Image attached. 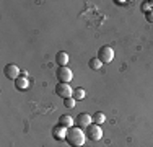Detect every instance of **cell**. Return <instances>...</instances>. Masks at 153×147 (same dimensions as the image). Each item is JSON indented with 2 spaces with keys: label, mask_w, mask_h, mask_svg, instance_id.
<instances>
[{
  "label": "cell",
  "mask_w": 153,
  "mask_h": 147,
  "mask_svg": "<svg viewBox=\"0 0 153 147\" xmlns=\"http://www.w3.org/2000/svg\"><path fill=\"white\" fill-rule=\"evenodd\" d=\"M67 144L70 147H83L86 141V132H83L82 128L78 126H74L67 131V137H65Z\"/></svg>",
  "instance_id": "6da1fadb"
},
{
  "label": "cell",
  "mask_w": 153,
  "mask_h": 147,
  "mask_svg": "<svg viewBox=\"0 0 153 147\" xmlns=\"http://www.w3.org/2000/svg\"><path fill=\"white\" fill-rule=\"evenodd\" d=\"M98 59H100L103 64H109V62L114 59V51H112V47H109V46L100 47V51H98Z\"/></svg>",
  "instance_id": "7a4b0ae2"
},
{
  "label": "cell",
  "mask_w": 153,
  "mask_h": 147,
  "mask_svg": "<svg viewBox=\"0 0 153 147\" xmlns=\"http://www.w3.org/2000/svg\"><path fill=\"white\" fill-rule=\"evenodd\" d=\"M56 77L57 80H59L60 83H68L72 79H74V72H72V69L68 67H59L56 72Z\"/></svg>",
  "instance_id": "3957f363"
},
{
  "label": "cell",
  "mask_w": 153,
  "mask_h": 147,
  "mask_svg": "<svg viewBox=\"0 0 153 147\" xmlns=\"http://www.w3.org/2000/svg\"><path fill=\"white\" fill-rule=\"evenodd\" d=\"M86 137L91 139V141H100L101 137H103V129H101V126H98V124H90L88 128H86Z\"/></svg>",
  "instance_id": "277c9868"
},
{
  "label": "cell",
  "mask_w": 153,
  "mask_h": 147,
  "mask_svg": "<svg viewBox=\"0 0 153 147\" xmlns=\"http://www.w3.org/2000/svg\"><path fill=\"white\" fill-rule=\"evenodd\" d=\"M56 95H59L60 98H70V97H74V90H72V87H70V83H57V87H56Z\"/></svg>",
  "instance_id": "5b68a950"
},
{
  "label": "cell",
  "mask_w": 153,
  "mask_h": 147,
  "mask_svg": "<svg viewBox=\"0 0 153 147\" xmlns=\"http://www.w3.org/2000/svg\"><path fill=\"white\" fill-rule=\"evenodd\" d=\"M75 123H76V126L78 128H88L90 124H93V116L91 115H88V113H80V115H76L75 118Z\"/></svg>",
  "instance_id": "8992f818"
},
{
  "label": "cell",
  "mask_w": 153,
  "mask_h": 147,
  "mask_svg": "<svg viewBox=\"0 0 153 147\" xmlns=\"http://www.w3.org/2000/svg\"><path fill=\"white\" fill-rule=\"evenodd\" d=\"M5 77L7 79H12V80H16L18 77H20V69H18V65H15V64L5 65Z\"/></svg>",
  "instance_id": "52a82bcc"
},
{
  "label": "cell",
  "mask_w": 153,
  "mask_h": 147,
  "mask_svg": "<svg viewBox=\"0 0 153 147\" xmlns=\"http://www.w3.org/2000/svg\"><path fill=\"white\" fill-rule=\"evenodd\" d=\"M67 128L60 126V124H57L56 128L52 129V136L54 139H57V141H65V137H67Z\"/></svg>",
  "instance_id": "ba28073f"
},
{
  "label": "cell",
  "mask_w": 153,
  "mask_h": 147,
  "mask_svg": "<svg viewBox=\"0 0 153 147\" xmlns=\"http://www.w3.org/2000/svg\"><path fill=\"white\" fill-rule=\"evenodd\" d=\"M74 123H75V119L70 115H62L59 118V124H60V126H64V128H67V129L74 128Z\"/></svg>",
  "instance_id": "9c48e42d"
},
{
  "label": "cell",
  "mask_w": 153,
  "mask_h": 147,
  "mask_svg": "<svg viewBox=\"0 0 153 147\" xmlns=\"http://www.w3.org/2000/svg\"><path fill=\"white\" fill-rule=\"evenodd\" d=\"M68 61H70V57H68V54H67V52H64V51L57 52V56H56V62L59 64V67H67Z\"/></svg>",
  "instance_id": "30bf717a"
},
{
  "label": "cell",
  "mask_w": 153,
  "mask_h": 147,
  "mask_svg": "<svg viewBox=\"0 0 153 147\" xmlns=\"http://www.w3.org/2000/svg\"><path fill=\"white\" fill-rule=\"evenodd\" d=\"M15 87H16V90L23 92V90H26V88L30 87V80H28L26 77H18V79L15 80Z\"/></svg>",
  "instance_id": "8fae6325"
},
{
  "label": "cell",
  "mask_w": 153,
  "mask_h": 147,
  "mask_svg": "<svg viewBox=\"0 0 153 147\" xmlns=\"http://www.w3.org/2000/svg\"><path fill=\"white\" fill-rule=\"evenodd\" d=\"M106 121V116H104V113H101V111H96L93 115V123L94 124H98V126H101V124Z\"/></svg>",
  "instance_id": "7c38bea8"
},
{
  "label": "cell",
  "mask_w": 153,
  "mask_h": 147,
  "mask_svg": "<svg viewBox=\"0 0 153 147\" xmlns=\"http://www.w3.org/2000/svg\"><path fill=\"white\" fill-rule=\"evenodd\" d=\"M101 64H103V62H101L98 57H93V59H90V62H88L90 69H93V70H100V69H101Z\"/></svg>",
  "instance_id": "4fadbf2b"
},
{
  "label": "cell",
  "mask_w": 153,
  "mask_h": 147,
  "mask_svg": "<svg viewBox=\"0 0 153 147\" xmlns=\"http://www.w3.org/2000/svg\"><path fill=\"white\" fill-rule=\"evenodd\" d=\"M85 90H83V88H75V92H74V98L76 101H80V100H83V98H85Z\"/></svg>",
  "instance_id": "5bb4252c"
},
{
  "label": "cell",
  "mask_w": 153,
  "mask_h": 147,
  "mask_svg": "<svg viewBox=\"0 0 153 147\" xmlns=\"http://www.w3.org/2000/svg\"><path fill=\"white\" fill-rule=\"evenodd\" d=\"M75 103H76V100L74 97H70V98H65L64 100V106L68 108V110H72V108H75Z\"/></svg>",
  "instance_id": "9a60e30c"
},
{
  "label": "cell",
  "mask_w": 153,
  "mask_h": 147,
  "mask_svg": "<svg viewBox=\"0 0 153 147\" xmlns=\"http://www.w3.org/2000/svg\"><path fill=\"white\" fill-rule=\"evenodd\" d=\"M142 10H143L145 13H148V12H150V10H152L150 3H148V2H143V3H142Z\"/></svg>",
  "instance_id": "2e32d148"
},
{
  "label": "cell",
  "mask_w": 153,
  "mask_h": 147,
  "mask_svg": "<svg viewBox=\"0 0 153 147\" xmlns=\"http://www.w3.org/2000/svg\"><path fill=\"white\" fill-rule=\"evenodd\" d=\"M145 16H147V21H150V23H153V10H150L148 13H145Z\"/></svg>",
  "instance_id": "e0dca14e"
},
{
  "label": "cell",
  "mask_w": 153,
  "mask_h": 147,
  "mask_svg": "<svg viewBox=\"0 0 153 147\" xmlns=\"http://www.w3.org/2000/svg\"><path fill=\"white\" fill-rule=\"evenodd\" d=\"M148 3H150V7H152V10H153V0H152V2H148Z\"/></svg>",
  "instance_id": "ac0fdd59"
}]
</instances>
